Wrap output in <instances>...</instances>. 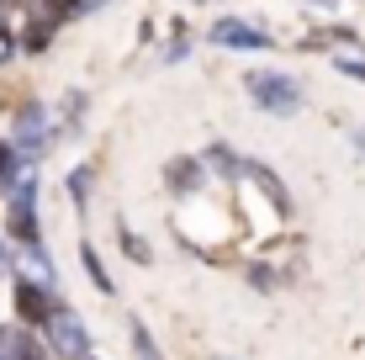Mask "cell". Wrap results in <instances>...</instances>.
Returning a JSON list of instances; mask_svg holds the SVG:
<instances>
[{
  "mask_svg": "<svg viewBox=\"0 0 365 360\" xmlns=\"http://www.w3.org/2000/svg\"><path fill=\"white\" fill-rule=\"evenodd\" d=\"M43 329H48V339H53V350H58V355H91V334H85V324H80V318L53 313Z\"/></svg>",
  "mask_w": 365,
  "mask_h": 360,
  "instance_id": "6da1fadb",
  "label": "cell"
},
{
  "mask_svg": "<svg viewBox=\"0 0 365 360\" xmlns=\"http://www.w3.org/2000/svg\"><path fill=\"white\" fill-rule=\"evenodd\" d=\"M249 91H255V96H259V101H265L270 111H281V117L297 106V85L275 80V74H259V80H249Z\"/></svg>",
  "mask_w": 365,
  "mask_h": 360,
  "instance_id": "7a4b0ae2",
  "label": "cell"
},
{
  "mask_svg": "<svg viewBox=\"0 0 365 360\" xmlns=\"http://www.w3.org/2000/svg\"><path fill=\"white\" fill-rule=\"evenodd\" d=\"M212 43H222V48H265V32L244 27V21H222V27H212Z\"/></svg>",
  "mask_w": 365,
  "mask_h": 360,
  "instance_id": "3957f363",
  "label": "cell"
},
{
  "mask_svg": "<svg viewBox=\"0 0 365 360\" xmlns=\"http://www.w3.org/2000/svg\"><path fill=\"white\" fill-rule=\"evenodd\" d=\"M16 307H21V318H27V324H48V318H53V307H48V297L37 292V287H27V281H21V287H16Z\"/></svg>",
  "mask_w": 365,
  "mask_h": 360,
  "instance_id": "277c9868",
  "label": "cell"
},
{
  "mask_svg": "<svg viewBox=\"0 0 365 360\" xmlns=\"http://www.w3.org/2000/svg\"><path fill=\"white\" fill-rule=\"evenodd\" d=\"M16 133H21V138H43V117H37V111H27V117L16 122Z\"/></svg>",
  "mask_w": 365,
  "mask_h": 360,
  "instance_id": "5b68a950",
  "label": "cell"
},
{
  "mask_svg": "<svg viewBox=\"0 0 365 360\" xmlns=\"http://www.w3.org/2000/svg\"><path fill=\"white\" fill-rule=\"evenodd\" d=\"M85 270H91V276H96V287H101V292H111V281H106V270H101L96 250H85Z\"/></svg>",
  "mask_w": 365,
  "mask_h": 360,
  "instance_id": "8992f818",
  "label": "cell"
},
{
  "mask_svg": "<svg viewBox=\"0 0 365 360\" xmlns=\"http://www.w3.org/2000/svg\"><path fill=\"white\" fill-rule=\"evenodd\" d=\"M11 53H16V43H11V32H0V64H6Z\"/></svg>",
  "mask_w": 365,
  "mask_h": 360,
  "instance_id": "52a82bcc",
  "label": "cell"
},
{
  "mask_svg": "<svg viewBox=\"0 0 365 360\" xmlns=\"http://www.w3.org/2000/svg\"><path fill=\"white\" fill-rule=\"evenodd\" d=\"M11 165H16V159H11V148H0V180L11 175Z\"/></svg>",
  "mask_w": 365,
  "mask_h": 360,
  "instance_id": "ba28073f",
  "label": "cell"
},
{
  "mask_svg": "<svg viewBox=\"0 0 365 360\" xmlns=\"http://www.w3.org/2000/svg\"><path fill=\"white\" fill-rule=\"evenodd\" d=\"M349 74H355V80H365V64H355V58H349V64H344Z\"/></svg>",
  "mask_w": 365,
  "mask_h": 360,
  "instance_id": "9c48e42d",
  "label": "cell"
},
{
  "mask_svg": "<svg viewBox=\"0 0 365 360\" xmlns=\"http://www.w3.org/2000/svg\"><path fill=\"white\" fill-rule=\"evenodd\" d=\"M0 270H6V250H0Z\"/></svg>",
  "mask_w": 365,
  "mask_h": 360,
  "instance_id": "30bf717a",
  "label": "cell"
}]
</instances>
